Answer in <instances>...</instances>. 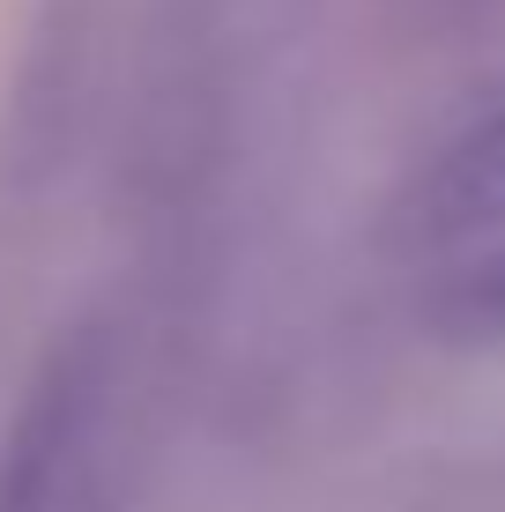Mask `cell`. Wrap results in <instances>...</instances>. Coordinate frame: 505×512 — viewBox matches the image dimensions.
Here are the masks:
<instances>
[{
    "instance_id": "1",
    "label": "cell",
    "mask_w": 505,
    "mask_h": 512,
    "mask_svg": "<svg viewBox=\"0 0 505 512\" xmlns=\"http://www.w3.org/2000/svg\"><path fill=\"white\" fill-rule=\"evenodd\" d=\"M90 409L97 372L82 349H60L52 372L30 386L23 416L0 453V512H82L90 483Z\"/></svg>"
},
{
    "instance_id": "2",
    "label": "cell",
    "mask_w": 505,
    "mask_h": 512,
    "mask_svg": "<svg viewBox=\"0 0 505 512\" xmlns=\"http://www.w3.org/2000/svg\"><path fill=\"white\" fill-rule=\"evenodd\" d=\"M424 223L446 231V238L483 231V223H505V104L446 149L439 179H431V193H424Z\"/></svg>"
},
{
    "instance_id": "3",
    "label": "cell",
    "mask_w": 505,
    "mask_h": 512,
    "mask_svg": "<svg viewBox=\"0 0 505 512\" xmlns=\"http://www.w3.org/2000/svg\"><path fill=\"white\" fill-rule=\"evenodd\" d=\"M476 305H483V312H491V320L505 327V260H491V268L476 275Z\"/></svg>"
}]
</instances>
